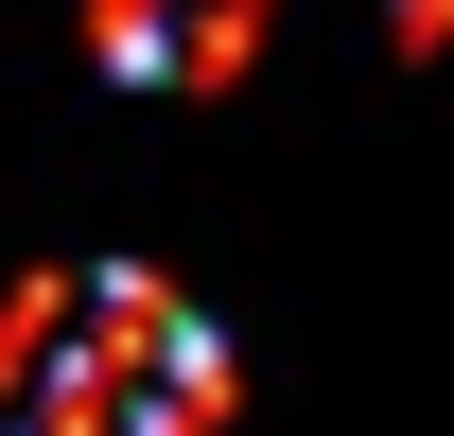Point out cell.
<instances>
[{"label": "cell", "instance_id": "7a4b0ae2", "mask_svg": "<svg viewBox=\"0 0 454 436\" xmlns=\"http://www.w3.org/2000/svg\"><path fill=\"white\" fill-rule=\"evenodd\" d=\"M88 35L122 88H227L262 53V0H88Z\"/></svg>", "mask_w": 454, "mask_h": 436}, {"label": "cell", "instance_id": "6da1fadb", "mask_svg": "<svg viewBox=\"0 0 454 436\" xmlns=\"http://www.w3.org/2000/svg\"><path fill=\"white\" fill-rule=\"evenodd\" d=\"M0 436H227V331L140 262H70L0 315Z\"/></svg>", "mask_w": 454, "mask_h": 436}]
</instances>
